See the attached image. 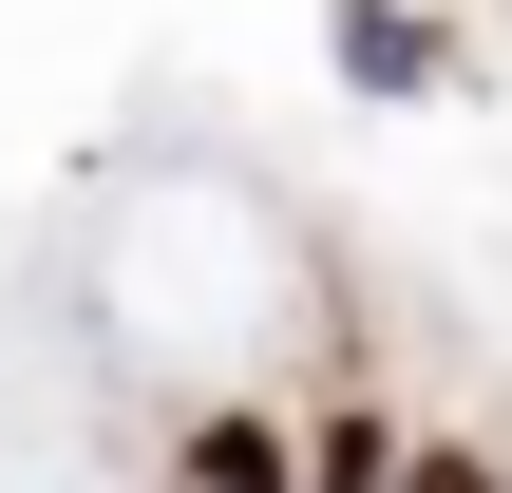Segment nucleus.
<instances>
[{
	"label": "nucleus",
	"mask_w": 512,
	"mask_h": 493,
	"mask_svg": "<svg viewBox=\"0 0 512 493\" xmlns=\"http://www.w3.org/2000/svg\"><path fill=\"white\" fill-rule=\"evenodd\" d=\"M190 493H304V456H285L266 418H209V437H190Z\"/></svg>",
	"instance_id": "nucleus-1"
},
{
	"label": "nucleus",
	"mask_w": 512,
	"mask_h": 493,
	"mask_svg": "<svg viewBox=\"0 0 512 493\" xmlns=\"http://www.w3.org/2000/svg\"><path fill=\"white\" fill-rule=\"evenodd\" d=\"M399 493H494V456H418V475H399Z\"/></svg>",
	"instance_id": "nucleus-2"
}]
</instances>
